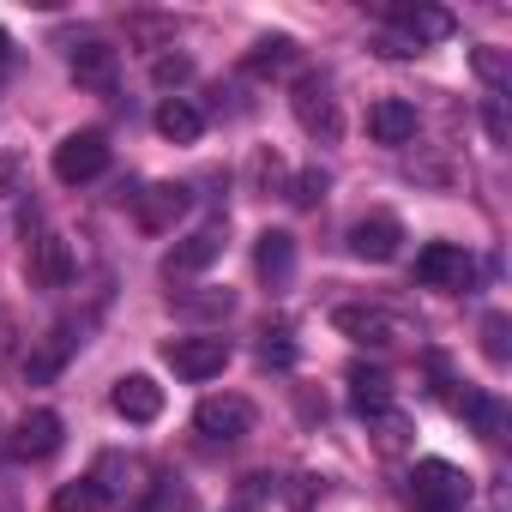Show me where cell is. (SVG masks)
<instances>
[{"label": "cell", "mask_w": 512, "mask_h": 512, "mask_svg": "<svg viewBox=\"0 0 512 512\" xmlns=\"http://www.w3.org/2000/svg\"><path fill=\"white\" fill-rule=\"evenodd\" d=\"M253 266H260V278H266L272 290H284L290 272H296V235H290V229H266L260 247H253Z\"/></svg>", "instance_id": "cell-17"}, {"label": "cell", "mask_w": 512, "mask_h": 512, "mask_svg": "<svg viewBox=\"0 0 512 512\" xmlns=\"http://www.w3.org/2000/svg\"><path fill=\"white\" fill-rule=\"evenodd\" d=\"M470 67H476V79L488 85V97H506L512 67H506V55H500V49H476V55H470Z\"/></svg>", "instance_id": "cell-25"}, {"label": "cell", "mask_w": 512, "mask_h": 512, "mask_svg": "<svg viewBox=\"0 0 512 512\" xmlns=\"http://www.w3.org/2000/svg\"><path fill=\"white\" fill-rule=\"evenodd\" d=\"M7 49H13V37H7V31H0V55H7Z\"/></svg>", "instance_id": "cell-33"}, {"label": "cell", "mask_w": 512, "mask_h": 512, "mask_svg": "<svg viewBox=\"0 0 512 512\" xmlns=\"http://www.w3.org/2000/svg\"><path fill=\"white\" fill-rule=\"evenodd\" d=\"M253 79H272V73H284V67H296V43L290 37H260L253 43V55L241 61Z\"/></svg>", "instance_id": "cell-22"}, {"label": "cell", "mask_w": 512, "mask_h": 512, "mask_svg": "<svg viewBox=\"0 0 512 512\" xmlns=\"http://www.w3.org/2000/svg\"><path fill=\"white\" fill-rule=\"evenodd\" d=\"M386 25H392V31H404V43H410V49L452 37V13H446V7H386Z\"/></svg>", "instance_id": "cell-13"}, {"label": "cell", "mask_w": 512, "mask_h": 512, "mask_svg": "<svg viewBox=\"0 0 512 512\" xmlns=\"http://www.w3.org/2000/svg\"><path fill=\"white\" fill-rule=\"evenodd\" d=\"M163 356H169V368H175L181 380H217V374L229 368L235 350H229L223 332H199V338H175Z\"/></svg>", "instance_id": "cell-6"}, {"label": "cell", "mask_w": 512, "mask_h": 512, "mask_svg": "<svg viewBox=\"0 0 512 512\" xmlns=\"http://www.w3.org/2000/svg\"><path fill=\"white\" fill-rule=\"evenodd\" d=\"M506 332H512V326H506V314H488V320H482V350H488V362H494V368H506V356H512Z\"/></svg>", "instance_id": "cell-27"}, {"label": "cell", "mask_w": 512, "mask_h": 512, "mask_svg": "<svg viewBox=\"0 0 512 512\" xmlns=\"http://www.w3.org/2000/svg\"><path fill=\"white\" fill-rule=\"evenodd\" d=\"M79 344H85V326H79V320H61V326L43 338V350H37V356H25V374H31V380H55V374H61V362H67Z\"/></svg>", "instance_id": "cell-15"}, {"label": "cell", "mask_w": 512, "mask_h": 512, "mask_svg": "<svg viewBox=\"0 0 512 512\" xmlns=\"http://www.w3.org/2000/svg\"><path fill=\"white\" fill-rule=\"evenodd\" d=\"M0 193H19V157H0Z\"/></svg>", "instance_id": "cell-32"}, {"label": "cell", "mask_w": 512, "mask_h": 512, "mask_svg": "<svg viewBox=\"0 0 512 512\" xmlns=\"http://www.w3.org/2000/svg\"><path fill=\"white\" fill-rule=\"evenodd\" d=\"M115 67H121V55L109 49V43H73V79L79 85H91V91H109L115 85Z\"/></svg>", "instance_id": "cell-20"}, {"label": "cell", "mask_w": 512, "mask_h": 512, "mask_svg": "<svg viewBox=\"0 0 512 512\" xmlns=\"http://www.w3.org/2000/svg\"><path fill=\"white\" fill-rule=\"evenodd\" d=\"M109 139L97 133V127H85V133H67L61 145H55V181L61 187H85V181H97V175H109Z\"/></svg>", "instance_id": "cell-3"}, {"label": "cell", "mask_w": 512, "mask_h": 512, "mask_svg": "<svg viewBox=\"0 0 512 512\" xmlns=\"http://www.w3.org/2000/svg\"><path fill=\"white\" fill-rule=\"evenodd\" d=\"M49 452H61V416L55 410H31L13 428V458H49Z\"/></svg>", "instance_id": "cell-18"}, {"label": "cell", "mask_w": 512, "mask_h": 512, "mask_svg": "<svg viewBox=\"0 0 512 512\" xmlns=\"http://www.w3.org/2000/svg\"><path fill=\"white\" fill-rule=\"evenodd\" d=\"M151 79H157L163 91H175V85H187V79H193V61H187V55H163V61L151 67Z\"/></svg>", "instance_id": "cell-28"}, {"label": "cell", "mask_w": 512, "mask_h": 512, "mask_svg": "<svg viewBox=\"0 0 512 512\" xmlns=\"http://www.w3.org/2000/svg\"><path fill=\"white\" fill-rule=\"evenodd\" d=\"M187 205H193V193H187L181 181H151V187L133 193V223H139L145 235H163V229H175V223L187 217Z\"/></svg>", "instance_id": "cell-7"}, {"label": "cell", "mask_w": 512, "mask_h": 512, "mask_svg": "<svg viewBox=\"0 0 512 512\" xmlns=\"http://www.w3.org/2000/svg\"><path fill=\"white\" fill-rule=\"evenodd\" d=\"M260 362H266V368H272V362H278V368H290V362H296V344H290V332H266V344H260Z\"/></svg>", "instance_id": "cell-30"}, {"label": "cell", "mask_w": 512, "mask_h": 512, "mask_svg": "<svg viewBox=\"0 0 512 512\" xmlns=\"http://www.w3.org/2000/svg\"><path fill=\"white\" fill-rule=\"evenodd\" d=\"M344 241H350V253H356V260H368V266H386V260H398V247H404V223H398L392 211H374V217H356Z\"/></svg>", "instance_id": "cell-9"}, {"label": "cell", "mask_w": 512, "mask_h": 512, "mask_svg": "<svg viewBox=\"0 0 512 512\" xmlns=\"http://www.w3.org/2000/svg\"><path fill=\"white\" fill-rule=\"evenodd\" d=\"M470 476L458 470V464H446V458H422L416 470H410V500H416V512H470Z\"/></svg>", "instance_id": "cell-2"}, {"label": "cell", "mask_w": 512, "mask_h": 512, "mask_svg": "<svg viewBox=\"0 0 512 512\" xmlns=\"http://www.w3.org/2000/svg\"><path fill=\"white\" fill-rule=\"evenodd\" d=\"M235 308V296L229 290H199V296H181V314H193V320H223Z\"/></svg>", "instance_id": "cell-26"}, {"label": "cell", "mask_w": 512, "mask_h": 512, "mask_svg": "<svg viewBox=\"0 0 512 512\" xmlns=\"http://www.w3.org/2000/svg\"><path fill=\"white\" fill-rule=\"evenodd\" d=\"M332 326H338L350 344H362V350H392L398 338H410V326H404L398 314L374 308V302H344V308H332Z\"/></svg>", "instance_id": "cell-4"}, {"label": "cell", "mask_w": 512, "mask_h": 512, "mask_svg": "<svg viewBox=\"0 0 512 512\" xmlns=\"http://www.w3.org/2000/svg\"><path fill=\"white\" fill-rule=\"evenodd\" d=\"M290 199H296V205H314V199H326V175H320V169H302V175L290 181Z\"/></svg>", "instance_id": "cell-29"}, {"label": "cell", "mask_w": 512, "mask_h": 512, "mask_svg": "<svg viewBox=\"0 0 512 512\" xmlns=\"http://www.w3.org/2000/svg\"><path fill=\"white\" fill-rule=\"evenodd\" d=\"M217 253H223V223H205V229H193L187 241H175V247L163 253V278H169V284H187V278H199L205 266H217Z\"/></svg>", "instance_id": "cell-8"}, {"label": "cell", "mask_w": 512, "mask_h": 512, "mask_svg": "<svg viewBox=\"0 0 512 512\" xmlns=\"http://www.w3.org/2000/svg\"><path fill=\"white\" fill-rule=\"evenodd\" d=\"M109 494L97 488V476H79V482H61L55 488V512H103Z\"/></svg>", "instance_id": "cell-23"}, {"label": "cell", "mask_w": 512, "mask_h": 512, "mask_svg": "<svg viewBox=\"0 0 512 512\" xmlns=\"http://www.w3.org/2000/svg\"><path fill=\"white\" fill-rule=\"evenodd\" d=\"M482 121H488V139H494V145H506V109H500V97H488Z\"/></svg>", "instance_id": "cell-31"}, {"label": "cell", "mask_w": 512, "mask_h": 512, "mask_svg": "<svg viewBox=\"0 0 512 512\" xmlns=\"http://www.w3.org/2000/svg\"><path fill=\"white\" fill-rule=\"evenodd\" d=\"M109 404H115V416H127V422H157V416H163V386H157L151 374H121L115 392H109Z\"/></svg>", "instance_id": "cell-12"}, {"label": "cell", "mask_w": 512, "mask_h": 512, "mask_svg": "<svg viewBox=\"0 0 512 512\" xmlns=\"http://www.w3.org/2000/svg\"><path fill=\"white\" fill-rule=\"evenodd\" d=\"M452 410H458V416H470V428H476L482 440H500V428H506V410H500L488 392H470V386H464V392L452 398Z\"/></svg>", "instance_id": "cell-21"}, {"label": "cell", "mask_w": 512, "mask_h": 512, "mask_svg": "<svg viewBox=\"0 0 512 512\" xmlns=\"http://www.w3.org/2000/svg\"><path fill=\"white\" fill-rule=\"evenodd\" d=\"M350 410L362 422H380L392 410V374L386 368H350Z\"/></svg>", "instance_id": "cell-16"}, {"label": "cell", "mask_w": 512, "mask_h": 512, "mask_svg": "<svg viewBox=\"0 0 512 512\" xmlns=\"http://www.w3.org/2000/svg\"><path fill=\"white\" fill-rule=\"evenodd\" d=\"M368 133H374V145H410V139H416V103L380 97V103L368 109Z\"/></svg>", "instance_id": "cell-14"}, {"label": "cell", "mask_w": 512, "mask_h": 512, "mask_svg": "<svg viewBox=\"0 0 512 512\" xmlns=\"http://www.w3.org/2000/svg\"><path fill=\"white\" fill-rule=\"evenodd\" d=\"M157 133H163L169 145H193V139L205 133V109H199L193 97H163V103H157Z\"/></svg>", "instance_id": "cell-19"}, {"label": "cell", "mask_w": 512, "mask_h": 512, "mask_svg": "<svg viewBox=\"0 0 512 512\" xmlns=\"http://www.w3.org/2000/svg\"><path fill=\"white\" fill-rule=\"evenodd\" d=\"M290 109H296V121H302L308 139H320V145L344 139V109H338V91H332L326 73H302L290 85Z\"/></svg>", "instance_id": "cell-1"}, {"label": "cell", "mask_w": 512, "mask_h": 512, "mask_svg": "<svg viewBox=\"0 0 512 512\" xmlns=\"http://www.w3.org/2000/svg\"><path fill=\"white\" fill-rule=\"evenodd\" d=\"M73 272H79V266H73L67 235H55V229H49V235H37V241H31V284H37V290H67V284H73Z\"/></svg>", "instance_id": "cell-11"}, {"label": "cell", "mask_w": 512, "mask_h": 512, "mask_svg": "<svg viewBox=\"0 0 512 512\" xmlns=\"http://www.w3.org/2000/svg\"><path fill=\"white\" fill-rule=\"evenodd\" d=\"M416 284L422 290H470L476 284V260L458 247V241H428L422 253H416Z\"/></svg>", "instance_id": "cell-5"}, {"label": "cell", "mask_w": 512, "mask_h": 512, "mask_svg": "<svg viewBox=\"0 0 512 512\" xmlns=\"http://www.w3.org/2000/svg\"><path fill=\"white\" fill-rule=\"evenodd\" d=\"M133 512H193V488L163 476V482H151V500H139Z\"/></svg>", "instance_id": "cell-24"}, {"label": "cell", "mask_w": 512, "mask_h": 512, "mask_svg": "<svg viewBox=\"0 0 512 512\" xmlns=\"http://www.w3.org/2000/svg\"><path fill=\"white\" fill-rule=\"evenodd\" d=\"M193 428H199L205 440L229 446V440L253 434V404H247V398H235V392H223V398H205V404L193 410Z\"/></svg>", "instance_id": "cell-10"}]
</instances>
